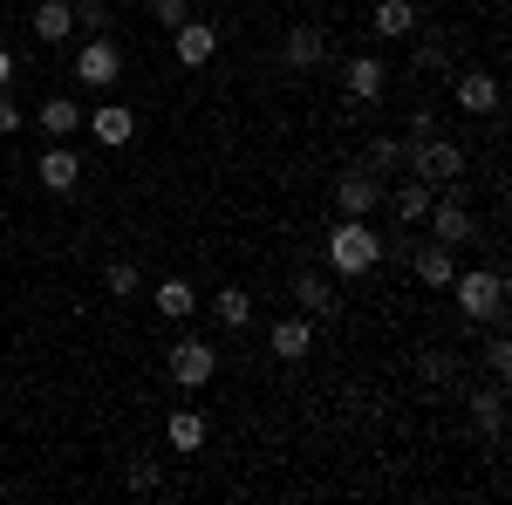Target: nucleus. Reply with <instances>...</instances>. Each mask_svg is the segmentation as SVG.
<instances>
[{"mask_svg":"<svg viewBox=\"0 0 512 505\" xmlns=\"http://www.w3.org/2000/svg\"><path fill=\"white\" fill-rule=\"evenodd\" d=\"M451 301H458V314H465V328L506 321V273L499 267H458L451 273Z\"/></svg>","mask_w":512,"mask_h":505,"instance_id":"2","label":"nucleus"},{"mask_svg":"<svg viewBox=\"0 0 512 505\" xmlns=\"http://www.w3.org/2000/svg\"><path fill=\"white\" fill-rule=\"evenodd\" d=\"M410 273L424 280V287H451V273H458V246H410Z\"/></svg>","mask_w":512,"mask_h":505,"instance_id":"18","label":"nucleus"},{"mask_svg":"<svg viewBox=\"0 0 512 505\" xmlns=\"http://www.w3.org/2000/svg\"><path fill=\"white\" fill-rule=\"evenodd\" d=\"M14 82V48H0V89Z\"/></svg>","mask_w":512,"mask_h":505,"instance_id":"34","label":"nucleus"},{"mask_svg":"<svg viewBox=\"0 0 512 505\" xmlns=\"http://www.w3.org/2000/svg\"><path fill=\"white\" fill-rule=\"evenodd\" d=\"M164 376L178 389H205L212 376H219V349L212 342H198V335H185V342H171L164 349Z\"/></svg>","mask_w":512,"mask_h":505,"instance_id":"4","label":"nucleus"},{"mask_svg":"<svg viewBox=\"0 0 512 505\" xmlns=\"http://www.w3.org/2000/svg\"><path fill=\"white\" fill-rule=\"evenodd\" d=\"M69 76L82 82V89H110V82L123 76V48L110 35H82L76 62H69Z\"/></svg>","mask_w":512,"mask_h":505,"instance_id":"5","label":"nucleus"},{"mask_svg":"<svg viewBox=\"0 0 512 505\" xmlns=\"http://www.w3.org/2000/svg\"><path fill=\"white\" fill-rule=\"evenodd\" d=\"M383 192H390V185H383L376 171H342V178H335V212H342V219H376V212H383Z\"/></svg>","mask_w":512,"mask_h":505,"instance_id":"6","label":"nucleus"},{"mask_svg":"<svg viewBox=\"0 0 512 505\" xmlns=\"http://www.w3.org/2000/svg\"><path fill=\"white\" fill-rule=\"evenodd\" d=\"M485 369H492V383H506V376H512V342H506V321H492V335H485Z\"/></svg>","mask_w":512,"mask_h":505,"instance_id":"24","label":"nucleus"},{"mask_svg":"<svg viewBox=\"0 0 512 505\" xmlns=\"http://www.w3.org/2000/svg\"><path fill=\"white\" fill-rule=\"evenodd\" d=\"M410 137L403 144H424V137H437V110H410V123H403Z\"/></svg>","mask_w":512,"mask_h":505,"instance_id":"31","label":"nucleus"},{"mask_svg":"<svg viewBox=\"0 0 512 505\" xmlns=\"http://www.w3.org/2000/svg\"><path fill=\"white\" fill-rule=\"evenodd\" d=\"M171 55H178V62H185V69H205V62H212V55H219V28H212V21H185V28H171Z\"/></svg>","mask_w":512,"mask_h":505,"instance_id":"10","label":"nucleus"},{"mask_svg":"<svg viewBox=\"0 0 512 505\" xmlns=\"http://www.w3.org/2000/svg\"><path fill=\"white\" fill-rule=\"evenodd\" d=\"M294 301H301L308 321H315V314H335V280H328V273H294Z\"/></svg>","mask_w":512,"mask_h":505,"instance_id":"21","label":"nucleus"},{"mask_svg":"<svg viewBox=\"0 0 512 505\" xmlns=\"http://www.w3.org/2000/svg\"><path fill=\"white\" fill-rule=\"evenodd\" d=\"M417 69H444V41H417Z\"/></svg>","mask_w":512,"mask_h":505,"instance_id":"33","label":"nucleus"},{"mask_svg":"<svg viewBox=\"0 0 512 505\" xmlns=\"http://www.w3.org/2000/svg\"><path fill=\"white\" fill-rule=\"evenodd\" d=\"M28 28H35L41 48H62V41L76 35V7H69V0H41L35 14H28Z\"/></svg>","mask_w":512,"mask_h":505,"instance_id":"16","label":"nucleus"},{"mask_svg":"<svg viewBox=\"0 0 512 505\" xmlns=\"http://www.w3.org/2000/svg\"><path fill=\"white\" fill-rule=\"evenodd\" d=\"M280 55H287V69H321V55H328V35H321L315 21H301V28H287Z\"/></svg>","mask_w":512,"mask_h":505,"instance_id":"19","label":"nucleus"},{"mask_svg":"<svg viewBox=\"0 0 512 505\" xmlns=\"http://www.w3.org/2000/svg\"><path fill=\"white\" fill-rule=\"evenodd\" d=\"M321 253H328V267L342 273V280H362L369 267H383V233L369 219H335L328 239H321Z\"/></svg>","mask_w":512,"mask_h":505,"instance_id":"1","label":"nucleus"},{"mask_svg":"<svg viewBox=\"0 0 512 505\" xmlns=\"http://www.w3.org/2000/svg\"><path fill=\"white\" fill-rule=\"evenodd\" d=\"M205 437H212V424H205V410H192V403L164 417V444H171L178 458H192V451H205Z\"/></svg>","mask_w":512,"mask_h":505,"instance_id":"14","label":"nucleus"},{"mask_svg":"<svg viewBox=\"0 0 512 505\" xmlns=\"http://www.w3.org/2000/svg\"><path fill=\"white\" fill-rule=\"evenodd\" d=\"M69 7H76L82 35H110V7H103V0H69Z\"/></svg>","mask_w":512,"mask_h":505,"instance_id":"27","label":"nucleus"},{"mask_svg":"<svg viewBox=\"0 0 512 505\" xmlns=\"http://www.w3.org/2000/svg\"><path fill=\"white\" fill-rule=\"evenodd\" d=\"M35 130L48 137V144H69V137L82 130V103L76 96H48V103L35 110Z\"/></svg>","mask_w":512,"mask_h":505,"instance_id":"15","label":"nucleus"},{"mask_svg":"<svg viewBox=\"0 0 512 505\" xmlns=\"http://www.w3.org/2000/svg\"><path fill=\"white\" fill-rule=\"evenodd\" d=\"M267 349H274V362H308V349H315V321H308V314L274 321V328H267Z\"/></svg>","mask_w":512,"mask_h":505,"instance_id":"11","label":"nucleus"},{"mask_svg":"<svg viewBox=\"0 0 512 505\" xmlns=\"http://www.w3.org/2000/svg\"><path fill=\"white\" fill-rule=\"evenodd\" d=\"M151 301H158L164 321H192V314H198V287L171 273V280H158V287H151Z\"/></svg>","mask_w":512,"mask_h":505,"instance_id":"20","label":"nucleus"},{"mask_svg":"<svg viewBox=\"0 0 512 505\" xmlns=\"http://www.w3.org/2000/svg\"><path fill=\"white\" fill-rule=\"evenodd\" d=\"M369 171H376V178L403 171V137H376V144H369Z\"/></svg>","mask_w":512,"mask_h":505,"instance_id":"26","label":"nucleus"},{"mask_svg":"<svg viewBox=\"0 0 512 505\" xmlns=\"http://www.w3.org/2000/svg\"><path fill=\"white\" fill-rule=\"evenodd\" d=\"M369 35L376 41L417 35V0H376V7H369Z\"/></svg>","mask_w":512,"mask_h":505,"instance_id":"17","label":"nucleus"},{"mask_svg":"<svg viewBox=\"0 0 512 505\" xmlns=\"http://www.w3.org/2000/svg\"><path fill=\"white\" fill-rule=\"evenodd\" d=\"M403 164H410V178H424L431 192H451V185L465 178V151H458L451 137H424V144H403Z\"/></svg>","mask_w":512,"mask_h":505,"instance_id":"3","label":"nucleus"},{"mask_svg":"<svg viewBox=\"0 0 512 505\" xmlns=\"http://www.w3.org/2000/svg\"><path fill=\"white\" fill-rule=\"evenodd\" d=\"M472 417H478V430H485V437L499 444V437H506V383L478 389V396H472Z\"/></svg>","mask_w":512,"mask_h":505,"instance_id":"22","label":"nucleus"},{"mask_svg":"<svg viewBox=\"0 0 512 505\" xmlns=\"http://www.w3.org/2000/svg\"><path fill=\"white\" fill-rule=\"evenodd\" d=\"M342 89H349V103H376V96L390 89V69H383V55H349V69H342Z\"/></svg>","mask_w":512,"mask_h":505,"instance_id":"13","label":"nucleus"},{"mask_svg":"<svg viewBox=\"0 0 512 505\" xmlns=\"http://www.w3.org/2000/svg\"><path fill=\"white\" fill-rule=\"evenodd\" d=\"M82 130H89L103 151H123V144L137 137V110H130V103H103V110H89V117H82Z\"/></svg>","mask_w":512,"mask_h":505,"instance_id":"8","label":"nucleus"},{"mask_svg":"<svg viewBox=\"0 0 512 505\" xmlns=\"http://www.w3.org/2000/svg\"><path fill=\"white\" fill-rule=\"evenodd\" d=\"M35 185H41V192H55V198L76 192V185H82V157L69 151V144H48L41 164H35Z\"/></svg>","mask_w":512,"mask_h":505,"instance_id":"9","label":"nucleus"},{"mask_svg":"<svg viewBox=\"0 0 512 505\" xmlns=\"http://www.w3.org/2000/svg\"><path fill=\"white\" fill-rule=\"evenodd\" d=\"M14 130H21V110H14V96L0 89V137H14Z\"/></svg>","mask_w":512,"mask_h":505,"instance_id":"32","label":"nucleus"},{"mask_svg":"<svg viewBox=\"0 0 512 505\" xmlns=\"http://www.w3.org/2000/svg\"><path fill=\"white\" fill-rule=\"evenodd\" d=\"M212 321H219V328H246V321H253V294H246V287H219V294H212Z\"/></svg>","mask_w":512,"mask_h":505,"instance_id":"23","label":"nucleus"},{"mask_svg":"<svg viewBox=\"0 0 512 505\" xmlns=\"http://www.w3.org/2000/svg\"><path fill=\"white\" fill-rule=\"evenodd\" d=\"M431 185H424V178H403V185H390V192H383V205H390L396 212V226H403V233H417V226H424V212H431Z\"/></svg>","mask_w":512,"mask_h":505,"instance_id":"12","label":"nucleus"},{"mask_svg":"<svg viewBox=\"0 0 512 505\" xmlns=\"http://www.w3.org/2000/svg\"><path fill=\"white\" fill-rule=\"evenodd\" d=\"M451 103L465 117H499V76L492 69H458L451 76Z\"/></svg>","mask_w":512,"mask_h":505,"instance_id":"7","label":"nucleus"},{"mask_svg":"<svg viewBox=\"0 0 512 505\" xmlns=\"http://www.w3.org/2000/svg\"><path fill=\"white\" fill-rule=\"evenodd\" d=\"M417 376H424V383H451V376H458V362H451L444 349H431L424 362H417Z\"/></svg>","mask_w":512,"mask_h":505,"instance_id":"29","label":"nucleus"},{"mask_svg":"<svg viewBox=\"0 0 512 505\" xmlns=\"http://www.w3.org/2000/svg\"><path fill=\"white\" fill-rule=\"evenodd\" d=\"M185 21H192V0H151V28L171 35V28H185Z\"/></svg>","mask_w":512,"mask_h":505,"instance_id":"28","label":"nucleus"},{"mask_svg":"<svg viewBox=\"0 0 512 505\" xmlns=\"http://www.w3.org/2000/svg\"><path fill=\"white\" fill-rule=\"evenodd\" d=\"M137 287H144V273L130 267V260H110V267H103V294H117V301H130Z\"/></svg>","mask_w":512,"mask_h":505,"instance_id":"25","label":"nucleus"},{"mask_svg":"<svg viewBox=\"0 0 512 505\" xmlns=\"http://www.w3.org/2000/svg\"><path fill=\"white\" fill-rule=\"evenodd\" d=\"M123 485H130V492H158V465H151V458H137V465L123 471Z\"/></svg>","mask_w":512,"mask_h":505,"instance_id":"30","label":"nucleus"}]
</instances>
